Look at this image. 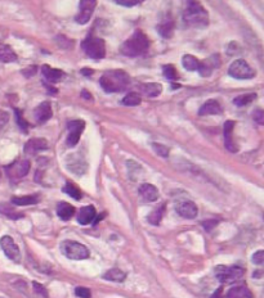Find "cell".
Segmentation results:
<instances>
[{
  "instance_id": "cell-16",
  "label": "cell",
  "mask_w": 264,
  "mask_h": 298,
  "mask_svg": "<svg viewBox=\"0 0 264 298\" xmlns=\"http://www.w3.org/2000/svg\"><path fill=\"white\" fill-rule=\"evenodd\" d=\"M67 169L75 175H83L87 170V162L77 156H70L67 158Z\"/></svg>"
},
{
  "instance_id": "cell-15",
  "label": "cell",
  "mask_w": 264,
  "mask_h": 298,
  "mask_svg": "<svg viewBox=\"0 0 264 298\" xmlns=\"http://www.w3.org/2000/svg\"><path fill=\"white\" fill-rule=\"evenodd\" d=\"M139 194L146 202H155L160 197L157 188L152 184H142L139 187Z\"/></svg>"
},
{
  "instance_id": "cell-26",
  "label": "cell",
  "mask_w": 264,
  "mask_h": 298,
  "mask_svg": "<svg viewBox=\"0 0 264 298\" xmlns=\"http://www.w3.org/2000/svg\"><path fill=\"white\" fill-rule=\"evenodd\" d=\"M125 273L120 270V269H111L107 273H104L103 275V279L110 281H116V283H121V281L125 280Z\"/></svg>"
},
{
  "instance_id": "cell-14",
  "label": "cell",
  "mask_w": 264,
  "mask_h": 298,
  "mask_svg": "<svg viewBox=\"0 0 264 298\" xmlns=\"http://www.w3.org/2000/svg\"><path fill=\"white\" fill-rule=\"evenodd\" d=\"M46 149H48V143H47L46 139H31V140H28L27 144L24 146V153L34 156L36 153L46 150Z\"/></svg>"
},
{
  "instance_id": "cell-9",
  "label": "cell",
  "mask_w": 264,
  "mask_h": 298,
  "mask_svg": "<svg viewBox=\"0 0 264 298\" xmlns=\"http://www.w3.org/2000/svg\"><path fill=\"white\" fill-rule=\"evenodd\" d=\"M85 128V122L83 120H73V121L67 122V128H69V135H67L66 144L69 147H75L79 143L81 134Z\"/></svg>"
},
{
  "instance_id": "cell-25",
  "label": "cell",
  "mask_w": 264,
  "mask_h": 298,
  "mask_svg": "<svg viewBox=\"0 0 264 298\" xmlns=\"http://www.w3.org/2000/svg\"><path fill=\"white\" fill-rule=\"evenodd\" d=\"M227 298H253V296H251V292L247 289V287L237 285V287L231 288L228 291Z\"/></svg>"
},
{
  "instance_id": "cell-1",
  "label": "cell",
  "mask_w": 264,
  "mask_h": 298,
  "mask_svg": "<svg viewBox=\"0 0 264 298\" xmlns=\"http://www.w3.org/2000/svg\"><path fill=\"white\" fill-rule=\"evenodd\" d=\"M130 84V77L122 69L106 71L99 79V85L106 93H121L126 90Z\"/></svg>"
},
{
  "instance_id": "cell-27",
  "label": "cell",
  "mask_w": 264,
  "mask_h": 298,
  "mask_svg": "<svg viewBox=\"0 0 264 298\" xmlns=\"http://www.w3.org/2000/svg\"><path fill=\"white\" fill-rule=\"evenodd\" d=\"M164 212H165V205L159 206L156 210H153L148 216H147V221L151 224V225H159L163 220Z\"/></svg>"
},
{
  "instance_id": "cell-6",
  "label": "cell",
  "mask_w": 264,
  "mask_h": 298,
  "mask_svg": "<svg viewBox=\"0 0 264 298\" xmlns=\"http://www.w3.org/2000/svg\"><path fill=\"white\" fill-rule=\"evenodd\" d=\"M245 270L240 266H216V275L222 284H231L236 283L243 277Z\"/></svg>"
},
{
  "instance_id": "cell-34",
  "label": "cell",
  "mask_w": 264,
  "mask_h": 298,
  "mask_svg": "<svg viewBox=\"0 0 264 298\" xmlns=\"http://www.w3.org/2000/svg\"><path fill=\"white\" fill-rule=\"evenodd\" d=\"M163 73L168 80L175 81L178 79L177 69H175V67H174L173 64H165V66L163 67Z\"/></svg>"
},
{
  "instance_id": "cell-35",
  "label": "cell",
  "mask_w": 264,
  "mask_h": 298,
  "mask_svg": "<svg viewBox=\"0 0 264 298\" xmlns=\"http://www.w3.org/2000/svg\"><path fill=\"white\" fill-rule=\"evenodd\" d=\"M14 113H16V122H17L18 126L21 128L22 131L26 134V132L28 131V125H27V122L24 120V117H22V112L16 108V109H14Z\"/></svg>"
},
{
  "instance_id": "cell-23",
  "label": "cell",
  "mask_w": 264,
  "mask_h": 298,
  "mask_svg": "<svg viewBox=\"0 0 264 298\" xmlns=\"http://www.w3.org/2000/svg\"><path fill=\"white\" fill-rule=\"evenodd\" d=\"M17 61V54L13 52V49L3 42H0V62L12 63Z\"/></svg>"
},
{
  "instance_id": "cell-20",
  "label": "cell",
  "mask_w": 264,
  "mask_h": 298,
  "mask_svg": "<svg viewBox=\"0 0 264 298\" xmlns=\"http://www.w3.org/2000/svg\"><path fill=\"white\" fill-rule=\"evenodd\" d=\"M42 72L47 80L52 84H56L62 80L63 75H65L61 69L52 68V67L48 66V64H44V66L42 67Z\"/></svg>"
},
{
  "instance_id": "cell-38",
  "label": "cell",
  "mask_w": 264,
  "mask_h": 298,
  "mask_svg": "<svg viewBox=\"0 0 264 298\" xmlns=\"http://www.w3.org/2000/svg\"><path fill=\"white\" fill-rule=\"evenodd\" d=\"M255 265H262L264 261V251H258L253 255V258H251Z\"/></svg>"
},
{
  "instance_id": "cell-44",
  "label": "cell",
  "mask_w": 264,
  "mask_h": 298,
  "mask_svg": "<svg viewBox=\"0 0 264 298\" xmlns=\"http://www.w3.org/2000/svg\"><path fill=\"white\" fill-rule=\"evenodd\" d=\"M216 224H218V221H216V220H209V221L202 222V226H204V228H205V229L209 232V230H212L213 228L216 225Z\"/></svg>"
},
{
  "instance_id": "cell-32",
  "label": "cell",
  "mask_w": 264,
  "mask_h": 298,
  "mask_svg": "<svg viewBox=\"0 0 264 298\" xmlns=\"http://www.w3.org/2000/svg\"><path fill=\"white\" fill-rule=\"evenodd\" d=\"M63 192H65L66 194H69L70 197H72L73 199H76V201L81 199L80 189H79L76 185H73L72 183H66V185L63 188Z\"/></svg>"
},
{
  "instance_id": "cell-3",
  "label": "cell",
  "mask_w": 264,
  "mask_h": 298,
  "mask_svg": "<svg viewBox=\"0 0 264 298\" xmlns=\"http://www.w3.org/2000/svg\"><path fill=\"white\" fill-rule=\"evenodd\" d=\"M183 18L188 26H195V27H206L209 23L208 12L197 1L188 3L187 9L184 11Z\"/></svg>"
},
{
  "instance_id": "cell-41",
  "label": "cell",
  "mask_w": 264,
  "mask_h": 298,
  "mask_svg": "<svg viewBox=\"0 0 264 298\" xmlns=\"http://www.w3.org/2000/svg\"><path fill=\"white\" fill-rule=\"evenodd\" d=\"M254 120L259 124V125H263V120H264V113L262 109H257V111L254 112V115H253Z\"/></svg>"
},
{
  "instance_id": "cell-33",
  "label": "cell",
  "mask_w": 264,
  "mask_h": 298,
  "mask_svg": "<svg viewBox=\"0 0 264 298\" xmlns=\"http://www.w3.org/2000/svg\"><path fill=\"white\" fill-rule=\"evenodd\" d=\"M157 31H159V34H160L163 38H171V35H173L174 31V23L173 22H165V23L160 24V26L157 27Z\"/></svg>"
},
{
  "instance_id": "cell-17",
  "label": "cell",
  "mask_w": 264,
  "mask_h": 298,
  "mask_svg": "<svg viewBox=\"0 0 264 298\" xmlns=\"http://www.w3.org/2000/svg\"><path fill=\"white\" fill-rule=\"evenodd\" d=\"M219 66V56L216 54V56L209 57L206 61L204 62H200V67H198V72L201 76H210V73L213 72V69L216 68Z\"/></svg>"
},
{
  "instance_id": "cell-22",
  "label": "cell",
  "mask_w": 264,
  "mask_h": 298,
  "mask_svg": "<svg viewBox=\"0 0 264 298\" xmlns=\"http://www.w3.org/2000/svg\"><path fill=\"white\" fill-rule=\"evenodd\" d=\"M235 128V121H227L224 124V140H226V147L230 152L236 153L237 152V147L235 146L232 138V130Z\"/></svg>"
},
{
  "instance_id": "cell-5",
  "label": "cell",
  "mask_w": 264,
  "mask_h": 298,
  "mask_svg": "<svg viewBox=\"0 0 264 298\" xmlns=\"http://www.w3.org/2000/svg\"><path fill=\"white\" fill-rule=\"evenodd\" d=\"M61 251L70 260H85L91 256L87 247L75 240H65L61 246Z\"/></svg>"
},
{
  "instance_id": "cell-13",
  "label": "cell",
  "mask_w": 264,
  "mask_h": 298,
  "mask_svg": "<svg viewBox=\"0 0 264 298\" xmlns=\"http://www.w3.org/2000/svg\"><path fill=\"white\" fill-rule=\"evenodd\" d=\"M53 116L52 106L49 102H43L42 104H39L38 107L35 108L34 117L38 124H44L48 120H50Z\"/></svg>"
},
{
  "instance_id": "cell-4",
  "label": "cell",
  "mask_w": 264,
  "mask_h": 298,
  "mask_svg": "<svg viewBox=\"0 0 264 298\" xmlns=\"http://www.w3.org/2000/svg\"><path fill=\"white\" fill-rule=\"evenodd\" d=\"M81 48L89 58L102 59L106 56V44H104L103 39L97 38V36H88L81 43Z\"/></svg>"
},
{
  "instance_id": "cell-2",
  "label": "cell",
  "mask_w": 264,
  "mask_h": 298,
  "mask_svg": "<svg viewBox=\"0 0 264 298\" xmlns=\"http://www.w3.org/2000/svg\"><path fill=\"white\" fill-rule=\"evenodd\" d=\"M148 39H147V36L142 31L138 30L122 44L121 48H120V52L126 57H138L144 54L148 50Z\"/></svg>"
},
{
  "instance_id": "cell-31",
  "label": "cell",
  "mask_w": 264,
  "mask_h": 298,
  "mask_svg": "<svg viewBox=\"0 0 264 298\" xmlns=\"http://www.w3.org/2000/svg\"><path fill=\"white\" fill-rule=\"evenodd\" d=\"M141 102H142V98L138 93H130L122 99L121 103L124 106H128V107H134V106H139Z\"/></svg>"
},
{
  "instance_id": "cell-12",
  "label": "cell",
  "mask_w": 264,
  "mask_h": 298,
  "mask_svg": "<svg viewBox=\"0 0 264 298\" xmlns=\"http://www.w3.org/2000/svg\"><path fill=\"white\" fill-rule=\"evenodd\" d=\"M175 211H177L178 215L184 218H188V220L195 218L198 213L197 206L195 205V202L192 201L178 202L175 205Z\"/></svg>"
},
{
  "instance_id": "cell-40",
  "label": "cell",
  "mask_w": 264,
  "mask_h": 298,
  "mask_svg": "<svg viewBox=\"0 0 264 298\" xmlns=\"http://www.w3.org/2000/svg\"><path fill=\"white\" fill-rule=\"evenodd\" d=\"M32 285H34V289H35V292H36V293L42 295L43 297H48V292L46 291V288L43 287L42 284H39V283L34 281V283H32Z\"/></svg>"
},
{
  "instance_id": "cell-46",
  "label": "cell",
  "mask_w": 264,
  "mask_h": 298,
  "mask_svg": "<svg viewBox=\"0 0 264 298\" xmlns=\"http://www.w3.org/2000/svg\"><path fill=\"white\" fill-rule=\"evenodd\" d=\"M81 73H83L84 76H91V75H93V69L83 68V69H81Z\"/></svg>"
},
{
  "instance_id": "cell-37",
  "label": "cell",
  "mask_w": 264,
  "mask_h": 298,
  "mask_svg": "<svg viewBox=\"0 0 264 298\" xmlns=\"http://www.w3.org/2000/svg\"><path fill=\"white\" fill-rule=\"evenodd\" d=\"M75 295H76L77 297H80V298H91L92 292L89 291L88 288L77 287L76 289H75Z\"/></svg>"
},
{
  "instance_id": "cell-39",
  "label": "cell",
  "mask_w": 264,
  "mask_h": 298,
  "mask_svg": "<svg viewBox=\"0 0 264 298\" xmlns=\"http://www.w3.org/2000/svg\"><path fill=\"white\" fill-rule=\"evenodd\" d=\"M116 4L119 5H124V7H134L141 4V0H116Z\"/></svg>"
},
{
  "instance_id": "cell-47",
  "label": "cell",
  "mask_w": 264,
  "mask_h": 298,
  "mask_svg": "<svg viewBox=\"0 0 264 298\" xmlns=\"http://www.w3.org/2000/svg\"><path fill=\"white\" fill-rule=\"evenodd\" d=\"M81 95H83L84 98H87V99H91L92 98V95L89 93H88L87 90H83V93H81Z\"/></svg>"
},
{
  "instance_id": "cell-36",
  "label": "cell",
  "mask_w": 264,
  "mask_h": 298,
  "mask_svg": "<svg viewBox=\"0 0 264 298\" xmlns=\"http://www.w3.org/2000/svg\"><path fill=\"white\" fill-rule=\"evenodd\" d=\"M151 146H152L153 150H155L159 156H161V157L169 156V148H168V147L161 146V144H157V143H152Z\"/></svg>"
},
{
  "instance_id": "cell-7",
  "label": "cell",
  "mask_w": 264,
  "mask_h": 298,
  "mask_svg": "<svg viewBox=\"0 0 264 298\" xmlns=\"http://www.w3.org/2000/svg\"><path fill=\"white\" fill-rule=\"evenodd\" d=\"M228 75L232 76L233 79L237 80H249L255 76V71L247 64L246 61L243 59H236L231 63L230 68H228Z\"/></svg>"
},
{
  "instance_id": "cell-19",
  "label": "cell",
  "mask_w": 264,
  "mask_h": 298,
  "mask_svg": "<svg viewBox=\"0 0 264 298\" xmlns=\"http://www.w3.org/2000/svg\"><path fill=\"white\" fill-rule=\"evenodd\" d=\"M223 112L220 104L216 99H210V101L205 102L202 104L200 111H198V115L200 116H209V115H220Z\"/></svg>"
},
{
  "instance_id": "cell-29",
  "label": "cell",
  "mask_w": 264,
  "mask_h": 298,
  "mask_svg": "<svg viewBox=\"0 0 264 298\" xmlns=\"http://www.w3.org/2000/svg\"><path fill=\"white\" fill-rule=\"evenodd\" d=\"M182 64L187 71H197L198 67H200V61H198L196 57L190 56V54H186V56L182 58Z\"/></svg>"
},
{
  "instance_id": "cell-30",
  "label": "cell",
  "mask_w": 264,
  "mask_h": 298,
  "mask_svg": "<svg viewBox=\"0 0 264 298\" xmlns=\"http://www.w3.org/2000/svg\"><path fill=\"white\" fill-rule=\"evenodd\" d=\"M257 99V94L250 93V94H243V95H239L237 98L233 99V104L237 106V107H243V106H247L249 103Z\"/></svg>"
},
{
  "instance_id": "cell-24",
  "label": "cell",
  "mask_w": 264,
  "mask_h": 298,
  "mask_svg": "<svg viewBox=\"0 0 264 298\" xmlns=\"http://www.w3.org/2000/svg\"><path fill=\"white\" fill-rule=\"evenodd\" d=\"M73 213H75V208L72 205H70L67 202H59L58 206H57V215L61 220L67 221L72 217Z\"/></svg>"
},
{
  "instance_id": "cell-42",
  "label": "cell",
  "mask_w": 264,
  "mask_h": 298,
  "mask_svg": "<svg viewBox=\"0 0 264 298\" xmlns=\"http://www.w3.org/2000/svg\"><path fill=\"white\" fill-rule=\"evenodd\" d=\"M8 118H9V117H8L7 112H4V111H1V109H0V130H1L4 126L7 125Z\"/></svg>"
},
{
  "instance_id": "cell-21",
  "label": "cell",
  "mask_w": 264,
  "mask_h": 298,
  "mask_svg": "<svg viewBox=\"0 0 264 298\" xmlns=\"http://www.w3.org/2000/svg\"><path fill=\"white\" fill-rule=\"evenodd\" d=\"M141 91H142L146 97L148 98H156L159 97L163 91V86L160 84L157 83H147V84H141L139 86Z\"/></svg>"
},
{
  "instance_id": "cell-18",
  "label": "cell",
  "mask_w": 264,
  "mask_h": 298,
  "mask_svg": "<svg viewBox=\"0 0 264 298\" xmlns=\"http://www.w3.org/2000/svg\"><path fill=\"white\" fill-rule=\"evenodd\" d=\"M97 216L96 208L93 206H85V207L80 208L79 215H77V222L80 225H89L91 222L94 221V218Z\"/></svg>"
},
{
  "instance_id": "cell-11",
  "label": "cell",
  "mask_w": 264,
  "mask_h": 298,
  "mask_svg": "<svg viewBox=\"0 0 264 298\" xmlns=\"http://www.w3.org/2000/svg\"><path fill=\"white\" fill-rule=\"evenodd\" d=\"M8 175L11 179H21V177L26 176L30 170V161L22 160V161H16L12 165L5 167Z\"/></svg>"
},
{
  "instance_id": "cell-45",
  "label": "cell",
  "mask_w": 264,
  "mask_h": 298,
  "mask_svg": "<svg viewBox=\"0 0 264 298\" xmlns=\"http://www.w3.org/2000/svg\"><path fill=\"white\" fill-rule=\"evenodd\" d=\"M210 298H223V287H219Z\"/></svg>"
},
{
  "instance_id": "cell-8",
  "label": "cell",
  "mask_w": 264,
  "mask_h": 298,
  "mask_svg": "<svg viewBox=\"0 0 264 298\" xmlns=\"http://www.w3.org/2000/svg\"><path fill=\"white\" fill-rule=\"evenodd\" d=\"M0 247H1V250H3V252L5 253V256H7L9 260L14 261V262H20V261H21L20 248H18L17 244L14 243L12 236H1V239H0Z\"/></svg>"
},
{
  "instance_id": "cell-28",
  "label": "cell",
  "mask_w": 264,
  "mask_h": 298,
  "mask_svg": "<svg viewBox=\"0 0 264 298\" xmlns=\"http://www.w3.org/2000/svg\"><path fill=\"white\" fill-rule=\"evenodd\" d=\"M39 202L38 195H24V197H13L12 203L16 206H30Z\"/></svg>"
},
{
  "instance_id": "cell-10",
  "label": "cell",
  "mask_w": 264,
  "mask_h": 298,
  "mask_svg": "<svg viewBox=\"0 0 264 298\" xmlns=\"http://www.w3.org/2000/svg\"><path fill=\"white\" fill-rule=\"evenodd\" d=\"M96 5H97V1H96V0H83V1H80V3H79L80 11L77 13L75 21L80 24L88 23L89 20H91L92 14H93Z\"/></svg>"
},
{
  "instance_id": "cell-43",
  "label": "cell",
  "mask_w": 264,
  "mask_h": 298,
  "mask_svg": "<svg viewBox=\"0 0 264 298\" xmlns=\"http://www.w3.org/2000/svg\"><path fill=\"white\" fill-rule=\"evenodd\" d=\"M36 71H38V67L31 66V67H28L27 69H24V71H22V75H24V76H26L28 79V77L34 76L35 73H36Z\"/></svg>"
}]
</instances>
